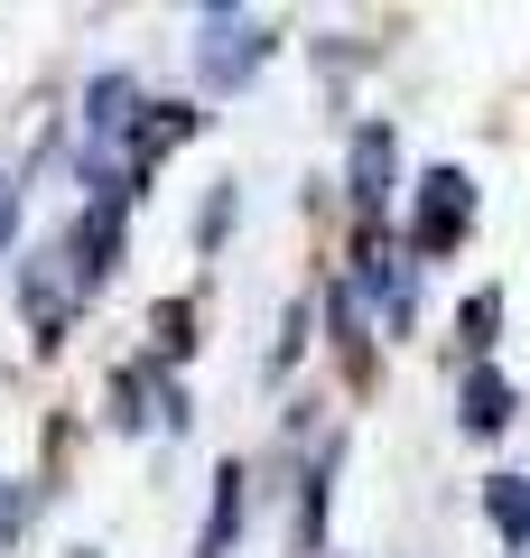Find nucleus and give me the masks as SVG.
<instances>
[{
	"mask_svg": "<svg viewBox=\"0 0 530 558\" xmlns=\"http://www.w3.org/2000/svg\"><path fill=\"white\" fill-rule=\"evenodd\" d=\"M205 84H215V94H233V84H252V65L270 57V28L261 20H242V10H215V20H205Z\"/></svg>",
	"mask_w": 530,
	"mask_h": 558,
	"instance_id": "nucleus-1",
	"label": "nucleus"
},
{
	"mask_svg": "<svg viewBox=\"0 0 530 558\" xmlns=\"http://www.w3.org/2000/svg\"><path fill=\"white\" fill-rule=\"evenodd\" d=\"M466 223H474V186H466V168H429L410 242H419V252H456V242H466Z\"/></svg>",
	"mask_w": 530,
	"mask_h": 558,
	"instance_id": "nucleus-2",
	"label": "nucleus"
},
{
	"mask_svg": "<svg viewBox=\"0 0 530 558\" xmlns=\"http://www.w3.org/2000/svg\"><path fill=\"white\" fill-rule=\"evenodd\" d=\"M353 205H363V215L392 205V131H382V121L353 131Z\"/></svg>",
	"mask_w": 530,
	"mask_h": 558,
	"instance_id": "nucleus-3",
	"label": "nucleus"
},
{
	"mask_svg": "<svg viewBox=\"0 0 530 558\" xmlns=\"http://www.w3.org/2000/svg\"><path fill=\"white\" fill-rule=\"evenodd\" d=\"M131 121H140L131 75H103L94 94H84V131H94V140H131Z\"/></svg>",
	"mask_w": 530,
	"mask_h": 558,
	"instance_id": "nucleus-4",
	"label": "nucleus"
},
{
	"mask_svg": "<svg viewBox=\"0 0 530 558\" xmlns=\"http://www.w3.org/2000/svg\"><path fill=\"white\" fill-rule=\"evenodd\" d=\"M186 131H196V112H186V102H149V121H131V159L149 168L158 149H177Z\"/></svg>",
	"mask_w": 530,
	"mask_h": 558,
	"instance_id": "nucleus-5",
	"label": "nucleus"
},
{
	"mask_svg": "<svg viewBox=\"0 0 530 558\" xmlns=\"http://www.w3.org/2000/svg\"><path fill=\"white\" fill-rule=\"evenodd\" d=\"M466 428H474V438L511 428V381H503V373H474V381H466Z\"/></svg>",
	"mask_w": 530,
	"mask_h": 558,
	"instance_id": "nucleus-6",
	"label": "nucleus"
},
{
	"mask_svg": "<svg viewBox=\"0 0 530 558\" xmlns=\"http://www.w3.org/2000/svg\"><path fill=\"white\" fill-rule=\"evenodd\" d=\"M112 252H121V215H84V233H75V279H103V270H112Z\"/></svg>",
	"mask_w": 530,
	"mask_h": 558,
	"instance_id": "nucleus-7",
	"label": "nucleus"
},
{
	"mask_svg": "<svg viewBox=\"0 0 530 558\" xmlns=\"http://www.w3.org/2000/svg\"><path fill=\"white\" fill-rule=\"evenodd\" d=\"M484 512L503 521L511 539H530V475H503V484H493V494H484Z\"/></svg>",
	"mask_w": 530,
	"mask_h": 558,
	"instance_id": "nucleus-8",
	"label": "nucleus"
},
{
	"mask_svg": "<svg viewBox=\"0 0 530 558\" xmlns=\"http://www.w3.org/2000/svg\"><path fill=\"white\" fill-rule=\"evenodd\" d=\"M493 326H503V299H493V289L466 299V344H493Z\"/></svg>",
	"mask_w": 530,
	"mask_h": 558,
	"instance_id": "nucleus-9",
	"label": "nucleus"
},
{
	"mask_svg": "<svg viewBox=\"0 0 530 558\" xmlns=\"http://www.w3.org/2000/svg\"><path fill=\"white\" fill-rule=\"evenodd\" d=\"M0 233H10V178H0Z\"/></svg>",
	"mask_w": 530,
	"mask_h": 558,
	"instance_id": "nucleus-10",
	"label": "nucleus"
}]
</instances>
